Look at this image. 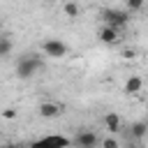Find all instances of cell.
<instances>
[{
    "label": "cell",
    "mask_w": 148,
    "mask_h": 148,
    "mask_svg": "<svg viewBox=\"0 0 148 148\" xmlns=\"http://www.w3.org/2000/svg\"><path fill=\"white\" fill-rule=\"evenodd\" d=\"M99 143H102L104 148H118V141H116V139H111V136H109V139H104V141H99Z\"/></svg>",
    "instance_id": "obj_14"
},
{
    "label": "cell",
    "mask_w": 148,
    "mask_h": 148,
    "mask_svg": "<svg viewBox=\"0 0 148 148\" xmlns=\"http://www.w3.org/2000/svg\"><path fill=\"white\" fill-rule=\"evenodd\" d=\"M97 143H99V139H97V134L92 130H81L74 136V146H79V148H92Z\"/></svg>",
    "instance_id": "obj_5"
},
{
    "label": "cell",
    "mask_w": 148,
    "mask_h": 148,
    "mask_svg": "<svg viewBox=\"0 0 148 148\" xmlns=\"http://www.w3.org/2000/svg\"><path fill=\"white\" fill-rule=\"evenodd\" d=\"M102 21L106 25H113V28H125L130 23V12L127 9H104Z\"/></svg>",
    "instance_id": "obj_2"
},
{
    "label": "cell",
    "mask_w": 148,
    "mask_h": 148,
    "mask_svg": "<svg viewBox=\"0 0 148 148\" xmlns=\"http://www.w3.org/2000/svg\"><path fill=\"white\" fill-rule=\"evenodd\" d=\"M146 132H148V125H146L143 120H136V123L130 125V134H132L136 141H141V139L146 136Z\"/></svg>",
    "instance_id": "obj_9"
},
{
    "label": "cell",
    "mask_w": 148,
    "mask_h": 148,
    "mask_svg": "<svg viewBox=\"0 0 148 148\" xmlns=\"http://www.w3.org/2000/svg\"><path fill=\"white\" fill-rule=\"evenodd\" d=\"M62 109H65V106H62L60 102H42V104L37 106V113L49 120V118H58V116L62 113Z\"/></svg>",
    "instance_id": "obj_4"
},
{
    "label": "cell",
    "mask_w": 148,
    "mask_h": 148,
    "mask_svg": "<svg viewBox=\"0 0 148 148\" xmlns=\"http://www.w3.org/2000/svg\"><path fill=\"white\" fill-rule=\"evenodd\" d=\"M46 141H51V143H69L67 139H62V136H49Z\"/></svg>",
    "instance_id": "obj_16"
},
{
    "label": "cell",
    "mask_w": 148,
    "mask_h": 148,
    "mask_svg": "<svg viewBox=\"0 0 148 148\" xmlns=\"http://www.w3.org/2000/svg\"><path fill=\"white\" fill-rule=\"evenodd\" d=\"M104 127L109 130V132H120V127H123V120H120V116L118 113H106L104 116Z\"/></svg>",
    "instance_id": "obj_7"
},
{
    "label": "cell",
    "mask_w": 148,
    "mask_h": 148,
    "mask_svg": "<svg viewBox=\"0 0 148 148\" xmlns=\"http://www.w3.org/2000/svg\"><path fill=\"white\" fill-rule=\"evenodd\" d=\"M12 39L9 37H0V58H7L9 53H12Z\"/></svg>",
    "instance_id": "obj_11"
},
{
    "label": "cell",
    "mask_w": 148,
    "mask_h": 148,
    "mask_svg": "<svg viewBox=\"0 0 148 148\" xmlns=\"http://www.w3.org/2000/svg\"><path fill=\"white\" fill-rule=\"evenodd\" d=\"M97 37H99L102 44H116V42L120 39V28H113V25H106V23H104V25L99 28Z\"/></svg>",
    "instance_id": "obj_6"
},
{
    "label": "cell",
    "mask_w": 148,
    "mask_h": 148,
    "mask_svg": "<svg viewBox=\"0 0 148 148\" xmlns=\"http://www.w3.org/2000/svg\"><path fill=\"white\" fill-rule=\"evenodd\" d=\"M42 53L49 58H65L67 56V44L60 39H44L42 42Z\"/></svg>",
    "instance_id": "obj_3"
},
{
    "label": "cell",
    "mask_w": 148,
    "mask_h": 148,
    "mask_svg": "<svg viewBox=\"0 0 148 148\" xmlns=\"http://www.w3.org/2000/svg\"><path fill=\"white\" fill-rule=\"evenodd\" d=\"M62 12H65L69 18H76V16H79V5H76L74 0H65V5H62Z\"/></svg>",
    "instance_id": "obj_10"
},
{
    "label": "cell",
    "mask_w": 148,
    "mask_h": 148,
    "mask_svg": "<svg viewBox=\"0 0 148 148\" xmlns=\"http://www.w3.org/2000/svg\"><path fill=\"white\" fill-rule=\"evenodd\" d=\"M0 116H2L5 120H14V118H16L18 113H16L14 109H2V111H0Z\"/></svg>",
    "instance_id": "obj_13"
},
{
    "label": "cell",
    "mask_w": 148,
    "mask_h": 148,
    "mask_svg": "<svg viewBox=\"0 0 148 148\" xmlns=\"http://www.w3.org/2000/svg\"><path fill=\"white\" fill-rule=\"evenodd\" d=\"M143 5H146V0H125L127 12H141V9H143Z\"/></svg>",
    "instance_id": "obj_12"
},
{
    "label": "cell",
    "mask_w": 148,
    "mask_h": 148,
    "mask_svg": "<svg viewBox=\"0 0 148 148\" xmlns=\"http://www.w3.org/2000/svg\"><path fill=\"white\" fill-rule=\"evenodd\" d=\"M141 88H143L141 76H130V79L125 81V92H127V95H136V92H141Z\"/></svg>",
    "instance_id": "obj_8"
},
{
    "label": "cell",
    "mask_w": 148,
    "mask_h": 148,
    "mask_svg": "<svg viewBox=\"0 0 148 148\" xmlns=\"http://www.w3.org/2000/svg\"><path fill=\"white\" fill-rule=\"evenodd\" d=\"M39 65H42L39 56H35V53H25V56H21L18 62H16V76L23 79V81H28V79L39 69Z\"/></svg>",
    "instance_id": "obj_1"
},
{
    "label": "cell",
    "mask_w": 148,
    "mask_h": 148,
    "mask_svg": "<svg viewBox=\"0 0 148 148\" xmlns=\"http://www.w3.org/2000/svg\"><path fill=\"white\" fill-rule=\"evenodd\" d=\"M134 56H136V51H134V49H125V51H123V58H125V60H132Z\"/></svg>",
    "instance_id": "obj_15"
}]
</instances>
